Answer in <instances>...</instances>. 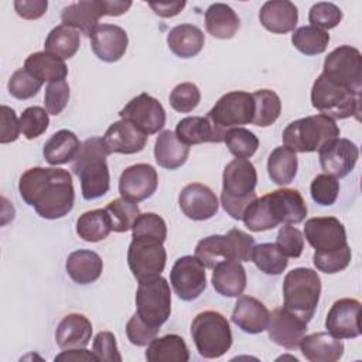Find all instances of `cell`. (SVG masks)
Returning a JSON list of instances; mask_svg holds the SVG:
<instances>
[{
    "mask_svg": "<svg viewBox=\"0 0 362 362\" xmlns=\"http://www.w3.org/2000/svg\"><path fill=\"white\" fill-rule=\"evenodd\" d=\"M55 361H65V362H78V361H99L93 351H88L85 348H75V349H64L61 354L55 356Z\"/></svg>",
    "mask_w": 362,
    "mask_h": 362,
    "instance_id": "6125c7cd",
    "label": "cell"
},
{
    "mask_svg": "<svg viewBox=\"0 0 362 362\" xmlns=\"http://www.w3.org/2000/svg\"><path fill=\"white\" fill-rule=\"evenodd\" d=\"M266 199L277 225H297L307 216V204L297 189L280 188L266 194Z\"/></svg>",
    "mask_w": 362,
    "mask_h": 362,
    "instance_id": "ffe728a7",
    "label": "cell"
},
{
    "mask_svg": "<svg viewBox=\"0 0 362 362\" xmlns=\"http://www.w3.org/2000/svg\"><path fill=\"white\" fill-rule=\"evenodd\" d=\"M158 185V175L153 165L146 163L133 164L123 170L119 178V192L132 202L150 198Z\"/></svg>",
    "mask_w": 362,
    "mask_h": 362,
    "instance_id": "2e32d148",
    "label": "cell"
},
{
    "mask_svg": "<svg viewBox=\"0 0 362 362\" xmlns=\"http://www.w3.org/2000/svg\"><path fill=\"white\" fill-rule=\"evenodd\" d=\"M103 16L102 0H82L64 7L61 20L64 25L90 37L92 31L98 27L99 18Z\"/></svg>",
    "mask_w": 362,
    "mask_h": 362,
    "instance_id": "d4e9b609",
    "label": "cell"
},
{
    "mask_svg": "<svg viewBox=\"0 0 362 362\" xmlns=\"http://www.w3.org/2000/svg\"><path fill=\"white\" fill-rule=\"evenodd\" d=\"M65 269L75 283L90 284L100 277L103 272V262L96 252L79 249L68 256Z\"/></svg>",
    "mask_w": 362,
    "mask_h": 362,
    "instance_id": "4dcf8cb0",
    "label": "cell"
},
{
    "mask_svg": "<svg viewBox=\"0 0 362 362\" xmlns=\"http://www.w3.org/2000/svg\"><path fill=\"white\" fill-rule=\"evenodd\" d=\"M223 141H225L228 150L236 158H249L256 153V150L259 147L257 136L245 127L229 129L225 133Z\"/></svg>",
    "mask_w": 362,
    "mask_h": 362,
    "instance_id": "f6af8a7d",
    "label": "cell"
},
{
    "mask_svg": "<svg viewBox=\"0 0 362 362\" xmlns=\"http://www.w3.org/2000/svg\"><path fill=\"white\" fill-rule=\"evenodd\" d=\"M276 246L280 249V252L286 257H300L304 249V236L300 229L284 225L279 229L277 238H276Z\"/></svg>",
    "mask_w": 362,
    "mask_h": 362,
    "instance_id": "db71d44e",
    "label": "cell"
},
{
    "mask_svg": "<svg viewBox=\"0 0 362 362\" xmlns=\"http://www.w3.org/2000/svg\"><path fill=\"white\" fill-rule=\"evenodd\" d=\"M18 191L23 201L44 219L64 218L74 208L72 177L64 168H28L20 177Z\"/></svg>",
    "mask_w": 362,
    "mask_h": 362,
    "instance_id": "6da1fadb",
    "label": "cell"
},
{
    "mask_svg": "<svg viewBox=\"0 0 362 362\" xmlns=\"http://www.w3.org/2000/svg\"><path fill=\"white\" fill-rule=\"evenodd\" d=\"M339 127L335 120L324 116H307L294 120L283 130V143L294 153L318 151L327 141L339 137Z\"/></svg>",
    "mask_w": 362,
    "mask_h": 362,
    "instance_id": "5b68a950",
    "label": "cell"
},
{
    "mask_svg": "<svg viewBox=\"0 0 362 362\" xmlns=\"http://www.w3.org/2000/svg\"><path fill=\"white\" fill-rule=\"evenodd\" d=\"M42 82L38 81L34 75H31L25 68L17 69L8 79L7 88L11 96L20 100L30 99L38 93Z\"/></svg>",
    "mask_w": 362,
    "mask_h": 362,
    "instance_id": "c3c4849f",
    "label": "cell"
},
{
    "mask_svg": "<svg viewBox=\"0 0 362 362\" xmlns=\"http://www.w3.org/2000/svg\"><path fill=\"white\" fill-rule=\"evenodd\" d=\"M318 158L324 174L344 178L354 170L359 158V150L354 141L335 137L318 150Z\"/></svg>",
    "mask_w": 362,
    "mask_h": 362,
    "instance_id": "9a60e30c",
    "label": "cell"
},
{
    "mask_svg": "<svg viewBox=\"0 0 362 362\" xmlns=\"http://www.w3.org/2000/svg\"><path fill=\"white\" fill-rule=\"evenodd\" d=\"M175 134L187 146L222 143L225 137V133L221 132L206 116H188L181 119L177 123Z\"/></svg>",
    "mask_w": 362,
    "mask_h": 362,
    "instance_id": "4316f807",
    "label": "cell"
},
{
    "mask_svg": "<svg viewBox=\"0 0 362 362\" xmlns=\"http://www.w3.org/2000/svg\"><path fill=\"white\" fill-rule=\"evenodd\" d=\"M82 143L79 141L78 136L66 129L58 130L54 133L44 144L42 156L45 161L51 165L66 164L74 161L76 154L81 150Z\"/></svg>",
    "mask_w": 362,
    "mask_h": 362,
    "instance_id": "836d02e7",
    "label": "cell"
},
{
    "mask_svg": "<svg viewBox=\"0 0 362 362\" xmlns=\"http://www.w3.org/2000/svg\"><path fill=\"white\" fill-rule=\"evenodd\" d=\"M105 209L109 214L112 230L117 232V233L130 230L133 228L134 221L140 215L137 202H132L123 197L110 201L105 206Z\"/></svg>",
    "mask_w": 362,
    "mask_h": 362,
    "instance_id": "ee69618b",
    "label": "cell"
},
{
    "mask_svg": "<svg viewBox=\"0 0 362 362\" xmlns=\"http://www.w3.org/2000/svg\"><path fill=\"white\" fill-rule=\"evenodd\" d=\"M205 44V35L194 24H180L170 30L167 45L170 51L180 58H192L201 52Z\"/></svg>",
    "mask_w": 362,
    "mask_h": 362,
    "instance_id": "d6a6232c",
    "label": "cell"
},
{
    "mask_svg": "<svg viewBox=\"0 0 362 362\" xmlns=\"http://www.w3.org/2000/svg\"><path fill=\"white\" fill-rule=\"evenodd\" d=\"M361 303L355 298L337 300L325 318L328 332L339 339H351L361 335Z\"/></svg>",
    "mask_w": 362,
    "mask_h": 362,
    "instance_id": "e0dca14e",
    "label": "cell"
},
{
    "mask_svg": "<svg viewBox=\"0 0 362 362\" xmlns=\"http://www.w3.org/2000/svg\"><path fill=\"white\" fill-rule=\"evenodd\" d=\"M260 24L273 34H286L296 28L298 11L294 3L288 0L266 1L259 11Z\"/></svg>",
    "mask_w": 362,
    "mask_h": 362,
    "instance_id": "cb8c5ba5",
    "label": "cell"
},
{
    "mask_svg": "<svg viewBox=\"0 0 362 362\" xmlns=\"http://www.w3.org/2000/svg\"><path fill=\"white\" fill-rule=\"evenodd\" d=\"M132 238L154 239L164 243L167 238V225L164 219L154 212L140 214L133 223Z\"/></svg>",
    "mask_w": 362,
    "mask_h": 362,
    "instance_id": "bcb514c9",
    "label": "cell"
},
{
    "mask_svg": "<svg viewBox=\"0 0 362 362\" xmlns=\"http://www.w3.org/2000/svg\"><path fill=\"white\" fill-rule=\"evenodd\" d=\"M16 13L25 20H37L42 17L48 8L47 0H16Z\"/></svg>",
    "mask_w": 362,
    "mask_h": 362,
    "instance_id": "91938a15",
    "label": "cell"
},
{
    "mask_svg": "<svg viewBox=\"0 0 362 362\" xmlns=\"http://www.w3.org/2000/svg\"><path fill=\"white\" fill-rule=\"evenodd\" d=\"M201 100V92L192 82H181L170 93V105L174 110L181 113L192 112Z\"/></svg>",
    "mask_w": 362,
    "mask_h": 362,
    "instance_id": "f907efd6",
    "label": "cell"
},
{
    "mask_svg": "<svg viewBox=\"0 0 362 362\" xmlns=\"http://www.w3.org/2000/svg\"><path fill=\"white\" fill-rule=\"evenodd\" d=\"M257 173L247 158H235L226 164L222 174L221 204L233 219H242L246 206L257 198L255 188Z\"/></svg>",
    "mask_w": 362,
    "mask_h": 362,
    "instance_id": "3957f363",
    "label": "cell"
},
{
    "mask_svg": "<svg viewBox=\"0 0 362 362\" xmlns=\"http://www.w3.org/2000/svg\"><path fill=\"white\" fill-rule=\"evenodd\" d=\"M170 283L178 298L192 301L206 287L205 266L195 256H182L175 260L170 272Z\"/></svg>",
    "mask_w": 362,
    "mask_h": 362,
    "instance_id": "7c38bea8",
    "label": "cell"
},
{
    "mask_svg": "<svg viewBox=\"0 0 362 362\" xmlns=\"http://www.w3.org/2000/svg\"><path fill=\"white\" fill-rule=\"evenodd\" d=\"M112 232V223L106 209L83 212L76 221V233L85 242H99Z\"/></svg>",
    "mask_w": 362,
    "mask_h": 362,
    "instance_id": "ab89813d",
    "label": "cell"
},
{
    "mask_svg": "<svg viewBox=\"0 0 362 362\" xmlns=\"http://www.w3.org/2000/svg\"><path fill=\"white\" fill-rule=\"evenodd\" d=\"M322 75L328 79L362 92V54L351 45H339L332 49L324 61Z\"/></svg>",
    "mask_w": 362,
    "mask_h": 362,
    "instance_id": "30bf717a",
    "label": "cell"
},
{
    "mask_svg": "<svg viewBox=\"0 0 362 362\" xmlns=\"http://www.w3.org/2000/svg\"><path fill=\"white\" fill-rule=\"evenodd\" d=\"M212 286L223 297H239L246 288V272L240 262L223 260L212 269Z\"/></svg>",
    "mask_w": 362,
    "mask_h": 362,
    "instance_id": "f546056e",
    "label": "cell"
},
{
    "mask_svg": "<svg viewBox=\"0 0 362 362\" xmlns=\"http://www.w3.org/2000/svg\"><path fill=\"white\" fill-rule=\"evenodd\" d=\"M160 328H153L143 322L137 314H134L126 324L127 339L136 346L148 345L158 334Z\"/></svg>",
    "mask_w": 362,
    "mask_h": 362,
    "instance_id": "6f0895ef",
    "label": "cell"
},
{
    "mask_svg": "<svg viewBox=\"0 0 362 362\" xmlns=\"http://www.w3.org/2000/svg\"><path fill=\"white\" fill-rule=\"evenodd\" d=\"M20 130V119H17L16 112L3 105L1 106V124H0V143L7 144L16 141L18 139Z\"/></svg>",
    "mask_w": 362,
    "mask_h": 362,
    "instance_id": "680465c9",
    "label": "cell"
},
{
    "mask_svg": "<svg viewBox=\"0 0 362 362\" xmlns=\"http://www.w3.org/2000/svg\"><path fill=\"white\" fill-rule=\"evenodd\" d=\"M79 31L59 24L48 33L44 42V51L57 55L61 59H69L79 49Z\"/></svg>",
    "mask_w": 362,
    "mask_h": 362,
    "instance_id": "f35d334b",
    "label": "cell"
},
{
    "mask_svg": "<svg viewBox=\"0 0 362 362\" xmlns=\"http://www.w3.org/2000/svg\"><path fill=\"white\" fill-rule=\"evenodd\" d=\"M298 168V160L293 150L286 146L276 147L267 158V173L270 180L277 185L290 184Z\"/></svg>",
    "mask_w": 362,
    "mask_h": 362,
    "instance_id": "74e56055",
    "label": "cell"
},
{
    "mask_svg": "<svg viewBox=\"0 0 362 362\" xmlns=\"http://www.w3.org/2000/svg\"><path fill=\"white\" fill-rule=\"evenodd\" d=\"M147 134L126 119H120L109 126L102 140L109 154H134L144 148Z\"/></svg>",
    "mask_w": 362,
    "mask_h": 362,
    "instance_id": "44dd1931",
    "label": "cell"
},
{
    "mask_svg": "<svg viewBox=\"0 0 362 362\" xmlns=\"http://www.w3.org/2000/svg\"><path fill=\"white\" fill-rule=\"evenodd\" d=\"M250 260L260 272L272 276L281 274L288 264L287 257L280 252L276 243L255 245Z\"/></svg>",
    "mask_w": 362,
    "mask_h": 362,
    "instance_id": "7bdbcfd3",
    "label": "cell"
},
{
    "mask_svg": "<svg viewBox=\"0 0 362 362\" xmlns=\"http://www.w3.org/2000/svg\"><path fill=\"white\" fill-rule=\"evenodd\" d=\"M167 252L161 242L154 239L133 238L127 249V264L137 281L161 276Z\"/></svg>",
    "mask_w": 362,
    "mask_h": 362,
    "instance_id": "8fae6325",
    "label": "cell"
},
{
    "mask_svg": "<svg viewBox=\"0 0 362 362\" xmlns=\"http://www.w3.org/2000/svg\"><path fill=\"white\" fill-rule=\"evenodd\" d=\"M92 338L90 321L79 313L65 315L55 329V342L61 349L85 348Z\"/></svg>",
    "mask_w": 362,
    "mask_h": 362,
    "instance_id": "484cf974",
    "label": "cell"
},
{
    "mask_svg": "<svg viewBox=\"0 0 362 362\" xmlns=\"http://www.w3.org/2000/svg\"><path fill=\"white\" fill-rule=\"evenodd\" d=\"M311 103L320 115L331 119H348L361 113V93L320 75L311 88Z\"/></svg>",
    "mask_w": 362,
    "mask_h": 362,
    "instance_id": "8992f818",
    "label": "cell"
},
{
    "mask_svg": "<svg viewBox=\"0 0 362 362\" xmlns=\"http://www.w3.org/2000/svg\"><path fill=\"white\" fill-rule=\"evenodd\" d=\"M120 119H126L137 126L147 136L158 133L165 124V110L163 105L148 93L133 98L119 112Z\"/></svg>",
    "mask_w": 362,
    "mask_h": 362,
    "instance_id": "4fadbf2b",
    "label": "cell"
},
{
    "mask_svg": "<svg viewBox=\"0 0 362 362\" xmlns=\"http://www.w3.org/2000/svg\"><path fill=\"white\" fill-rule=\"evenodd\" d=\"M136 314L143 322L160 328L171 314V290L168 281L158 276L139 281L136 291Z\"/></svg>",
    "mask_w": 362,
    "mask_h": 362,
    "instance_id": "ba28073f",
    "label": "cell"
},
{
    "mask_svg": "<svg viewBox=\"0 0 362 362\" xmlns=\"http://www.w3.org/2000/svg\"><path fill=\"white\" fill-rule=\"evenodd\" d=\"M308 20L311 25L321 28V30H331L337 27L342 20V11L341 8L328 1H320L313 4L308 13Z\"/></svg>",
    "mask_w": 362,
    "mask_h": 362,
    "instance_id": "f5cc1de1",
    "label": "cell"
},
{
    "mask_svg": "<svg viewBox=\"0 0 362 362\" xmlns=\"http://www.w3.org/2000/svg\"><path fill=\"white\" fill-rule=\"evenodd\" d=\"M92 351L99 361L122 362V355L117 349L116 337L110 331H100L95 335Z\"/></svg>",
    "mask_w": 362,
    "mask_h": 362,
    "instance_id": "9f6ffc18",
    "label": "cell"
},
{
    "mask_svg": "<svg viewBox=\"0 0 362 362\" xmlns=\"http://www.w3.org/2000/svg\"><path fill=\"white\" fill-rule=\"evenodd\" d=\"M194 256L208 269H214L223 260L238 262L235 240L229 232L226 235H211L201 239L195 246Z\"/></svg>",
    "mask_w": 362,
    "mask_h": 362,
    "instance_id": "f1b7e54d",
    "label": "cell"
},
{
    "mask_svg": "<svg viewBox=\"0 0 362 362\" xmlns=\"http://www.w3.org/2000/svg\"><path fill=\"white\" fill-rule=\"evenodd\" d=\"M304 236L317 253L334 252L348 245L345 228L335 216L310 218L304 225Z\"/></svg>",
    "mask_w": 362,
    "mask_h": 362,
    "instance_id": "5bb4252c",
    "label": "cell"
},
{
    "mask_svg": "<svg viewBox=\"0 0 362 362\" xmlns=\"http://www.w3.org/2000/svg\"><path fill=\"white\" fill-rule=\"evenodd\" d=\"M178 204L182 214L192 221L211 219L219 206L215 192L199 182L185 185L178 195Z\"/></svg>",
    "mask_w": 362,
    "mask_h": 362,
    "instance_id": "d6986e66",
    "label": "cell"
},
{
    "mask_svg": "<svg viewBox=\"0 0 362 362\" xmlns=\"http://www.w3.org/2000/svg\"><path fill=\"white\" fill-rule=\"evenodd\" d=\"M24 68L42 83L64 81L68 75L64 59L45 51L30 54L24 62Z\"/></svg>",
    "mask_w": 362,
    "mask_h": 362,
    "instance_id": "8d00e7d4",
    "label": "cell"
},
{
    "mask_svg": "<svg viewBox=\"0 0 362 362\" xmlns=\"http://www.w3.org/2000/svg\"><path fill=\"white\" fill-rule=\"evenodd\" d=\"M189 154V146L184 144L171 130H163L154 143L156 163L167 170H177L185 164Z\"/></svg>",
    "mask_w": 362,
    "mask_h": 362,
    "instance_id": "1f68e13d",
    "label": "cell"
},
{
    "mask_svg": "<svg viewBox=\"0 0 362 362\" xmlns=\"http://www.w3.org/2000/svg\"><path fill=\"white\" fill-rule=\"evenodd\" d=\"M48 112L41 106H30L20 116V130L23 136L33 140L41 136L49 124Z\"/></svg>",
    "mask_w": 362,
    "mask_h": 362,
    "instance_id": "7dc6e473",
    "label": "cell"
},
{
    "mask_svg": "<svg viewBox=\"0 0 362 362\" xmlns=\"http://www.w3.org/2000/svg\"><path fill=\"white\" fill-rule=\"evenodd\" d=\"M103 4V13L105 16H122L124 14L130 7L132 1H120V0H102Z\"/></svg>",
    "mask_w": 362,
    "mask_h": 362,
    "instance_id": "be15d7a7",
    "label": "cell"
},
{
    "mask_svg": "<svg viewBox=\"0 0 362 362\" xmlns=\"http://www.w3.org/2000/svg\"><path fill=\"white\" fill-rule=\"evenodd\" d=\"M301 354L310 362H335L344 355V344L329 332L304 335L300 342Z\"/></svg>",
    "mask_w": 362,
    "mask_h": 362,
    "instance_id": "83f0119b",
    "label": "cell"
},
{
    "mask_svg": "<svg viewBox=\"0 0 362 362\" xmlns=\"http://www.w3.org/2000/svg\"><path fill=\"white\" fill-rule=\"evenodd\" d=\"M311 198L314 202L322 206L332 205L339 192V181L338 178L329 175V174H318L310 185Z\"/></svg>",
    "mask_w": 362,
    "mask_h": 362,
    "instance_id": "816d5d0a",
    "label": "cell"
},
{
    "mask_svg": "<svg viewBox=\"0 0 362 362\" xmlns=\"http://www.w3.org/2000/svg\"><path fill=\"white\" fill-rule=\"evenodd\" d=\"M291 42L304 55H318L327 49L329 34L314 25H303L294 30Z\"/></svg>",
    "mask_w": 362,
    "mask_h": 362,
    "instance_id": "b9f144b4",
    "label": "cell"
},
{
    "mask_svg": "<svg viewBox=\"0 0 362 362\" xmlns=\"http://www.w3.org/2000/svg\"><path fill=\"white\" fill-rule=\"evenodd\" d=\"M146 359L148 362H188L189 351L184 341L177 334L156 337L147 346Z\"/></svg>",
    "mask_w": 362,
    "mask_h": 362,
    "instance_id": "d590c367",
    "label": "cell"
},
{
    "mask_svg": "<svg viewBox=\"0 0 362 362\" xmlns=\"http://www.w3.org/2000/svg\"><path fill=\"white\" fill-rule=\"evenodd\" d=\"M266 329L274 344L286 349H296L307 332V322L287 308L279 307L270 313Z\"/></svg>",
    "mask_w": 362,
    "mask_h": 362,
    "instance_id": "ac0fdd59",
    "label": "cell"
},
{
    "mask_svg": "<svg viewBox=\"0 0 362 362\" xmlns=\"http://www.w3.org/2000/svg\"><path fill=\"white\" fill-rule=\"evenodd\" d=\"M127 33L116 24H98L90 34L93 54L105 62L119 61L127 49Z\"/></svg>",
    "mask_w": 362,
    "mask_h": 362,
    "instance_id": "7402d4cb",
    "label": "cell"
},
{
    "mask_svg": "<svg viewBox=\"0 0 362 362\" xmlns=\"http://www.w3.org/2000/svg\"><path fill=\"white\" fill-rule=\"evenodd\" d=\"M240 27V20L235 10L225 3H214L205 11L206 31L219 40L232 38Z\"/></svg>",
    "mask_w": 362,
    "mask_h": 362,
    "instance_id": "e575fe53",
    "label": "cell"
},
{
    "mask_svg": "<svg viewBox=\"0 0 362 362\" xmlns=\"http://www.w3.org/2000/svg\"><path fill=\"white\" fill-rule=\"evenodd\" d=\"M321 294V279L308 267H297L288 272L283 281L284 308L296 314L304 322H310L317 310Z\"/></svg>",
    "mask_w": 362,
    "mask_h": 362,
    "instance_id": "277c9868",
    "label": "cell"
},
{
    "mask_svg": "<svg viewBox=\"0 0 362 362\" xmlns=\"http://www.w3.org/2000/svg\"><path fill=\"white\" fill-rule=\"evenodd\" d=\"M351 247L349 245H345L344 247L334 250V252H327V253H317L314 252L313 262L317 270L327 273V274H334L339 273L344 269L348 267L351 262Z\"/></svg>",
    "mask_w": 362,
    "mask_h": 362,
    "instance_id": "681fc988",
    "label": "cell"
},
{
    "mask_svg": "<svg viewBox=\"0 0 362 362\" xmlns=\"http://www.w3.org/2000/svg\"><path fill=\"white\" fill-rule=\"evenodd\" d=\"M185 1H158V3H148V6L153 8V11L160 17H174L177 16L184 7Z\"/></svg>",
    "mask_w": 362,
    "mask_h": 362,
    "instance_id": "94428289",
    "label": "cell"
},
{
    "mask_svg": "<svg viewBox=\"0 0 362 362\" xmlns=\"http://www.w3.org/2000/svg\"><path fill=\"white\" fill-rule=\"evenodd\" d=\"M69 100V85L68 82L64 81H57L51 82L45 88V95H44V105L45 110L49 115H59L66 103Z\"/></svg>",
    "mask_w": 362,
    "mask_h": 362,
    "instance_id": "11a10c76",
    "label": "cell"
},
{
    "mask_svg": "<svg viewBox=\"0 0 362 362\" xmlns=\"http://www.w3.org/2000/svg\"><path fill=\"white\" fill-rule=\"evenodd\" d=\"M191 337L198 354L206 359L221 358L232 345V331L226 317L212 310L202 311L194 317Z\"/></svg>",
    "mask_w": 362,
    "mask_h": 362,
    "instance_id": "52a82bcc",
    "label": "cell"
},
{
    "mask_svg": "<svg viewBox=\"0 0 362 362\" xmlns=\"http://www.w3.org/2000/svg\"><path fill=\"white\" fill-rule=\"evenodd\" d=\"M255 102V113L252 124L259 127L272 126L281 113V100L274 90L259 89L252 93Z\"/></svg>",
    "mask_w": 362,
    "mask_h": 362,
    "instance_id": "60d3db41",
    "label": "cell"
},
{
    "mask_svg": "<svg viewBox=\"0 0 362 362\" xmlns=\"http://www.w3.org/2000/svg\"><path fill=\"white\" fill-rule=\"evenodd\" d=\"M255 102L252 93L232 90L218 99L206 117L223 133L229 129L249 124L253 120Z\"/></svg>",
    "mask_w": 362,
    "mask_h": 362,
    "instance_id": "9c48e42d",
    "label": "cell"
},
{
    "mask_svg": "<svg viewBox=\"0 0 362 362\" xmlns=\"http://www.w3.org/2000/svg\"><path fill=\"white\" fill-rule=\"evenodd\" d=\"M109 156L103 140L100 137L86 139L75 160L72 161L71 170L81 181L82 197L86 201H92L103 197L110 187V174L106 164Z\"/></svg>",
    "mask_w": 362,
    "mask_h": 362,
    "instance_id": "7a4b0ae2",
    "label": "cell"
},
{
    "mask_svg": "<svg viewBox=\"0 0 362 362\" xmlns=\"http://www.w3.org/2000/svg\"><path fill=\"white\" fill-rule=\"evenodd\" d=\"M270 313L252 296H239L232 311V322L247 334H260L267 328Z\"/></svg>",
    "mask_w": 362,
    "mask_h": 362,
    "instance_id": "603a6c76",
    "label": "cell"
}]
</instances>
